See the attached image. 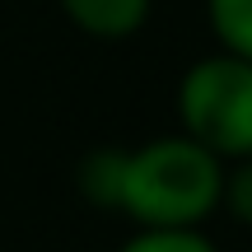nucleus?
Wrapping results in <instances>:
<instances>
[{"label": "nucleus", "instance_id": "1", "mask_svg": "<svg viewBox=\"0 0 252 252\" xmlns=\"http://www.w3.org/2000/svg\"><path fill=\"white\" fill-rule=\"evenodd\" d=\"M224 196V163L187 135H159L140 150H117L112 210L140 229H196Z\"/></svg>", "mask_w": 252, "mask_h": 252}, {"label": "nucleus", "instance_id": "2", "mask_svg": "<svg viewBox=\"0 0 252 252\" xmlns=\"http://www.w3.org/2000/svg\"><path fill=\"white\" fill-rule=\"evenodd\" d=\"M182 135L224 159H252V61L243 56H201L178 84Z\"/></svg>", "mask_w": 252, "mask_h": 252}, {"label": "nucleus", "instance_id": "3", "mask_svg": "<svg viewBox=\"0 0 252 252\" xmlns=\"http://www.w3.org/2000/svg\"><path fill=\"white\" fill-rule=\"evenodd\" d=\"M61 9L89 37H131L145 28L154 0H61Z\"/></svg>", "mask_w": 252, "mask_h": 252}, {"label": "nucleus", "instance_id": "4", "mask_svg": "<svg viewBox=\"0 0 252 252\" xmlns=\"http://www.w3.org/2000/svg\"><path fill=\"white\" fill-rule=\"evenodd\" d=\"M206 19L229 56L252 61V0H206Z\"/></svg>", "mask_w": 252, "mask_h": 252}, {"label": "nucleus", "instance_id": "5", "mask_svg": "<svg viewBox=\"0 0 252 252\" xmlns=\"http://www.w3.org/2000/svg\"><path fill=\"white\" fill-rule=\"evenodd\" d=\"M117 252H220V248L196 229H140Z\"/></svg>", "mask_w": 252, "mask_h": 252}, {"label": "nucleus", "instance_id": "6", "mask_svg": "<svg viewBox=\"0 0 252 252\" xmlns=\"http://www.w3.org/2000/svg\"><path fill=\"white\" fill-rule=\"evenodd\" d=\"M220 201L234 210L238 224H252V159H238L234 173H224V196Z\"/></svg>", "mask_w": 252, "mask_h": 252}]
</instances>
